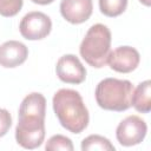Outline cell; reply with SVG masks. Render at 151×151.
Listing matches in <instances>:
<instances>
[{
	"instance_id": "obj_12",
	"label": "cell",
	"mask_w": 151,
	"mask_h": 151,
	"mask_svg": "<svg viewBox=\"0 0 151 151\" xmlns=\"http://www.w3.org/2000/svg\"><path fill=\"white\" fill-rule=\"evenodd\" d=\"M81 150L83 151H92V150H100V151H114V146L111 142L99 134H91L83 139L81 142Z\"/></svg>"
},
{
	"instance_id": "obj_5",
	"label": "cell",
	"mask_w": 151,
	"mask_h": 151,
	"mask_svg": "<svg viewBox=\"0 0 151 151\" xmlns=\"http://www.w3.org/2000/svg\"><path fill=\"white\" fill-rule=\"evenodd\" d=\"M147 132V125L138 116H129L123 119L116 130V137L120 145L133 146L140 144Z\"/></svg>"
},
{
	"instance_id": "obj_14",
	"label": "cell",
	"mask_w": 151,
	"mask_h": 151,
	"mask_svg": "<svg viewBox=\"0 0 151 151\" xmlns=\"http://www.w3.org/2000/svg\"><path fill=\"white\" fill-rule=\"evenodd\" d=\"M45 149L47 151H57V150H64V151H73V144L70 138L63 134H54L52 136L46 145Z\"/></svg>"
},
{
	"instance_id": "obj_2",
	"label": "cell",
	"mask_w": 151,
	"mask_h": 151,
	"mask_svg": "<svg viewBox=\"0 0 151 151\" xmlns=\"http://www.w3.org/2000/svg\"><path fill=\"white\" fill-rule=\"evenodd\" d=\"M52 104L54 113L64 129L72 133H80L87 127L88 111L78 91L60 88L54 93Z\"/></svg>"
},
{
	"instance_id": "obj_11",
	"label": "cell",
	"mask_w": 151,
	"mask_h": 151,
	"mask_svg": "<svg viewBox=\"0 0 151 151\" xmlns=\"http://www.w3.org/2000/svg\"><path fill=\"white\" fill-rule=\"evenodd\" d=\"M131 106L138 112L149 113L151 111V81L145 80L133 90Z\"/></svg>"
},
{
	"instance_id": "obj_18",
	"label": "cell",
	"mask_w": 151,
	"mask_h": 151,
	"mask_svg": "<svg viewBox=\"0 0 151 151\" xmlns=\"http://www.w3.org/2000/svg\"><path fill=\"white\" fill-rule=\"evenodd\" d=\"M143 5H145V6H150V0H139Z\"/></svg>"
},
{
	"instance_id": "obj_13",
	"label": "cell",
	"mask_w": 151,
	"mask_h": 151,
	"mask_svg": "<svg viewBox=\"0 0 151 151\" xmlns=\"http://www.w3.org/2000/svg\"><path fill=\"white\" fill-rule=\"evenodd\" d=\"M126 7L127 0H99L100 12L110 18H114L123 14Z\"/></svg>"
},
{
	"instance_id": "obj_3",
	"label": "cell",
	"mask_w": 151,
	"mask_h": 151,
	"mask_svg": "<svg viewBox=\"0 0 151 151\" xmlns=\"http://www.w3.org/2000/svg\"><path fill=\"white\" fill-rule=\"evenodd\" d=\"M133 85L130 80L105 78L96 87L97 104L107 111L123 112L131 107Z\"/></svg>"
},
{
	"instance_id": "obj_10",
	"label": "cell",
	"mask_w": 151,
	"mask_h": 151,
	"mask_svg": "<svg viewBox=\"0 0 151 151\" xmlns=\"http://www.w3.org/2000/svg\"><path fill=\"white\" fill-rule=\"evenodd\" d=\"M28 48L25 44L17 40H8L0 45V66L14 68L26 61Z\"/></svg>"
},
{
	"instance_id": "obj_4",
	"label": "cell",
	"mask_w": 151,
	"mask_h": 151,
	"mask_svg": "<svg viewBox=\"0 0 151 151\" xmlns=\"http://www.w3.org/2000/svg\"><path fill=\"white\" fill-rule=\"evenodd\" d=\"M79 52L90 66L104 67L111 52V32L109 27L103 24L92 25L80 44Z\"/></svg>"
},
{
	"instance_id": "obj_1",
	"label": "cell",
	"mask_w": 151,
	"mask_h": 151,
	"mask_svg": "<svg viewBox=\"0 0 151 151\" xmlns=\"http://www.w3.org/2000/svg\"><path fill=\"white\" fill-rule=\"evenodd\" d=\"M46 99L33 92L24 98L19 107V120L15 127L17 143L24 149H37L45 139Z\"/></svg>"
},
{
	"instance_id": "obj_8",
	"label": "cell",
	"mask_w": 151,
	"mask_h": 151,
	"mask_svg": "<svg viewBox=\"0 0 151 151\" xmlns=\"http://www.w3.org/2000/svg\"><path fill=\"white\" fill-rule=\"evenodd\" d=\"M140 61V55L134 47L119 46L110 52L107 64L110 67L119 73H130L137 68Z\"/></svg>"
},
{
	"instance_id": "obj_7",
	"label": "cell",
	"mask_w": 151,
	"mask_h": 151,
	"mask_svg": "<svg viewBox=\"0 0 151 151\" xmlns=\"http://www.w3.org/2000/svg\"><path fill=\"white\" fill-rule=\"evenodd\" d=\"M58 78L66 84H81L86 78V70L74 54H65L59 58L55 66Z\"/></svg>"
},
{
	"instance_id": "obj_16",
	"label": "cell",
	"mask_w": 151,
	"mask_h": 151,
	"mask_svg": "<svg viewBox=\"0 0 151 151\" xmlns=\"http://www.w3.org/2000/svg\"><path fill=\"white\" fill-rule=\"evenodd\" d=\"M12 125V116L6 109H0V137H4Z\"/></svg>"
},
{
	"instance_id": "obj_9",
	"label": "cell",
	"mask_w": 151,
	"mask_h": 151,
	"mask_svg": "<svg viewBox=\"0 0 151 151\" xmlns=\"http://www.w3.org/2000/svg\"><path fill=\"white\" fill-rule=\"evenodd\" d=\"M93 11L92 0H61L60 13L71 24H83L90 19Z\"/></svg>"
},
{
	"instance_id": "obj_15",
	"label": "cell",
	"mask_w": 151,
	"mask_h": 151,
	"mask_svg": "<svg viewBox=\"0 0 151 151\" xmlns=\"http://www.w3.org/2000/svg\"><path fill=\"white\" fill-rule=\"evenodd\" d=\"M22 7V0H0V15L11 18L17 15Z\"/></svg>"
},
{
	"instance_id": "obj_17",
	"label": "cell",
	"mask_w": 151,
	"mask_h": 151,
	"mask_svg": "<svg viewBox=\"0 0 151 151\" xmlns=\"http://www.w3.org/2000/svg\"><path fill=\"white\" fill-rule=\"evenodd\" d=\"M31 1L34 2V4H38V5H50L54 0H31Z\"/></svg>"
},
{
	"instance_id": "obj_6",
	"label": "cell",
	"mask_w": 151,
	"mask_h": 151,
	"mask_svg": "<svg viewBox=\"0 0 151 151\" xmlns=\"http://www.w3.org/2000/svg\"><path fill=\"white\" fill-rule=\"evenodd\" d=\"M19 29L27 40H40L46 38L52 29V21L42 12H29L20 21Z\"/></svg>"
}]
</instances>
